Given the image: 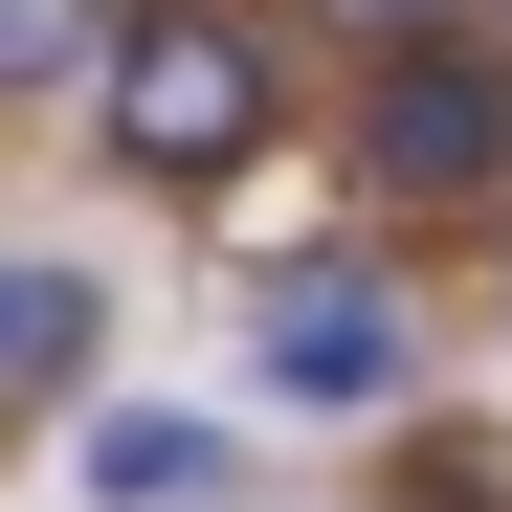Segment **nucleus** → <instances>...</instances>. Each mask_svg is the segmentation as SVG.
<instances>
[{
  "label": "nucleus",
  "mask_w": 512,
  "mask_h": 512,
  "mask_svg": "<svg viewBox=\"0 0 512 512\" xmlns=\"http://www.w3.org/2000/svg\"><path fill=\"white\" fill-rule=\"evenodd\" d=\"M90 268H23V245H0V401H45V379H90Z\"/></svg>",
  "instance_id": "5"
},
{
  "label": "nucleus",
  "mask_w": 512,
  "mask_h": 512,
  "mask_svg": "<svg viewBox=\"0 0 512 512\" xmlns=\"http://www.w3.org/2000/svg\"><path fill=\"white\" fill-rule=\"evenodd\" d=\"M45 67H112V45H90V0H0V90H45Z\"/></svg>",
  "instance_id": "6"
},
{
  "label": "nucleus",
  "mask_w": 512,
  "mask_h": 512,
  "mask_svg": "<svg viewBox=\"0 0 512 512\" xmlns=\"http://www.w3.org/2000/svg\"><path fill=\"white\" fill-rule=\"evenodd\" d=\"M401 357H423V334H401V290H379V268H290V290H268V401L379 423V401H401Z\"/></svg>",
  "instance_id": "3"
},
{
  "label": "nucleus",
  "mask_w": 512,
  "mask_h": 512,
  "mask_svg": "<svg viewBox=\"0 0 512 512\" xmlns=\"http://www.w3.org/2000/svg\"><path fill=\"white\" fill-rule=\"evenodd\" d=\"M90 112L134 179H245L268 156V23H223V0H156V23H112Z\"/></svg>",
  "instance_id": "1"
},
{
  "label": "nucleus",
  "mask_w": 512,
  "mask_h": 512,
  "mask_svg": "<svg viewBox=\"0 0 512 512\" xmlns=\"http://www.w3.org/2000/svg\"><path fill=\"white\" fill-rule=\"evenodd\" d=\"M357 179H379V201H490V179H512V67H490V45H379Z\"/></svg>",
  "instance_id": "2"
},
{
  "label": "nucleus",
  "mask_w": 512,
  "mask_h": 512,
  "mask_svg": "<svg viewBox=\"0 0 512 512\" xmlns=\"http://www.w3.org/2000/svg\"><path fill=\"white\" fill-rule=\"evenodd\" d=\"M379 23H423V0H379Z\"/></svg>",
  "instance_id": "7"
},
{
  "label": "nucleus",
  "mask_w": 512,
  "mask_h": 512,
  "mask_svg": "<svg viewBox=\"0 0 512 512\" xmlns=\"http://www.w3.org/2000/svg\"><path fill=\"white\" fill-rule=\"evenodd\" d=\"M90 512H223V423L112 401V423H90Z\"/></svg>",
  "instance_id": "4"
}]
</instances>
